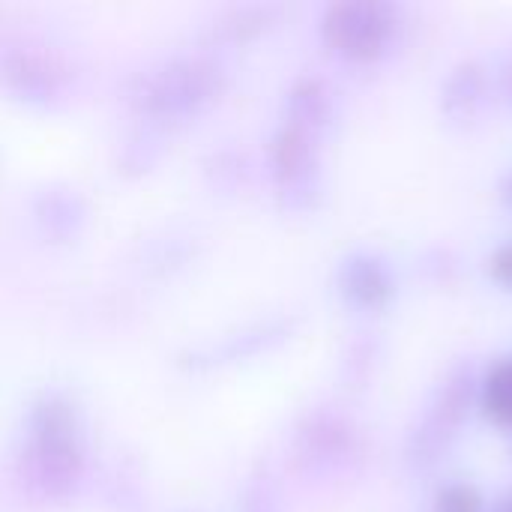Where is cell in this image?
<instances>
[{"label": "cell", "instance_id": "obj_1", "mask_svg": "<svg viewBox=\"0 0 512 512\" xmlns=\"http://www.w3.org/2000/svg\"><path fill=\"white\" fill-rule=\"evenodd\" d=\"M84 438L75 402L63 390L33 399L18 453V480L39 498H63L81 480Z\"/></svg>", "mask_w": 512, "mask_h": 512}, {"label": "cell", "instance_id": "obj_2", "mask_svg": "<svg viewBox=\"0 0 512 512\" xmlns=\"http://www.w3.org/2000/svg\"><path fill=\"white\" fill-rule=\"evenodd\" d=\"M216 69L204 57H177L138 78L135 102L150 114H189L216 90Z\"/></svg>", "mask_w": 512, "mask_h": 512}, {"label": "cell", "instance_id": "obj_3", "mask_svg": "<svg viewBox=\"0 0 512 512\" xmlns=\"http://www.w3.org/2000/svg\"><path fill=\"white\" fill-rule=\"evenodd\" d=\"M0 81L21 99L51 102L63 93L66 66L48 51L21 45L0 57Z\"/></svg>", "mask_w": 512, "mask_h": 512}, {"label": "cell", "instance_id": "obj_4", "mask_svg": "<svg viewBox=\"0 0 512 512\" xmlns=\"http://www.w3.org/2000/svg\"><path fill=\"white\" fill-rule=\"evenodd\" d=\"M327 36L333 39L336 48L345 51H366L378 42V24L372 18H366L363 9H333L327 18Z\"/></svg>", "mask_w": 512, "mask_h": 512}, {"label": "cell", "instance_id": "obj_5", "mask_svg": "<svg viewBox=\"0 0 512 512\" xmlns=\"http://www.w3.org/2000/svg\"><path fill=\"white\" fill-rule=\"evenodd\" d=\"M483 408L489 420H495L504 429H512V357L489 369L483 381Z\"/></svg>", "mask_w": 512, "mask_h": 512}, {"label": "cell", "instance_id": "obj_6", "mask_svg": "<svg viewBox=\"0 0 512 512\" xmlns=\"http://www.w3.org/2000/svg\"><path fill=\"white\" fill-rule=\"evenodd\" d=\"M36 216L48 225L51 234H69L84 219V207L72 192H48L45 207H36Z\"/></svg>", "mask_w": 512, "mask_h": 512}, {"label": "cell", "instance_id": "obj_7", "mask_svg": "<svg viewBox=\"0 0 512 512\" xmlns=\"http://www.w3.org/2000/svg\"><path fill=\"white\" fill-rule=\"evenodd\" d=\"M438 512H483V498L468 483H453L441 489L438 495Z\"/></svg>", "mask_w": 512, "mask_h": 512}, {"label": "cell", "instance_id": "obj_8", "mask_svg": "<svg viewBox=\"0 0 512 512\" xmlns=\"http://www.w3.org/2000/svg\"><path fill=\"white\" fill-rule=\"evenodd\" d=\"M489 273L495 276V282H501L507 291H512V243H504L492 252Z\"/></svg>", "mask_w": 512, "mask_h": 512}]
</instances>
